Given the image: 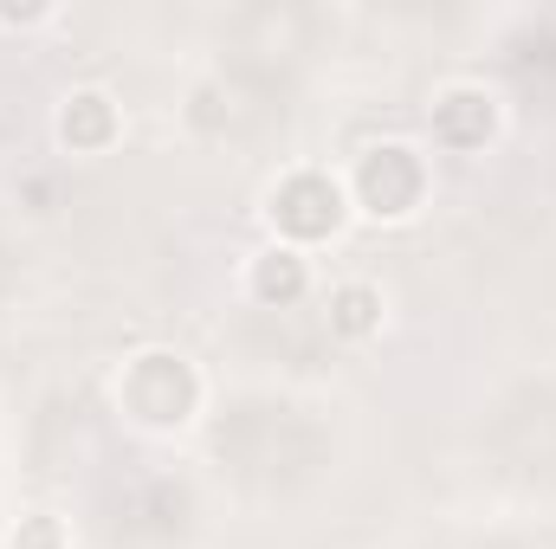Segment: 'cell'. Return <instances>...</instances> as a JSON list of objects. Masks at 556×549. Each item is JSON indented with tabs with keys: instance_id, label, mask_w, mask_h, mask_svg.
Here are the masks:
<instances>
[{
	"instance_id": "1",
	"label": "cell",
	"mask_w": 556,
	"mask_h": 549,
	"mask_svg": "<svg viewBox=\"0 0 556 549\" xmlns=\"http://www.w3.org/2000/svg\"><path fill=\"white\" fill-rule=\"evenodd\" d=\"M117 401L124 413L149 433H175L201 413V375L181 349H137L117 375Z\"/></svg>"
},
{
	"instance_id": "2",
	"label": "cell",
	"mask_w": 556,
	"mask_h": 549,
	"mask_svg": "<svg viewBox=\"0 0 556 549\" xmlns=\"http://www.w3.org/2000/svg\"><path fill=\"white\" fill-rule=\"evenodd\" d=\"M427 188H433V175H427V155L415 142H369L356 155L350 181H343L350 214H369V220H389V227L415 220L427 207Z\"/></svg>"
},
{
	"instance_id": "3",
	"label": "cell",
	"mask_w": 556,
	"mask_h": 549,
	"mask_svg": "<svg viewBox=\"0 0 556 549\" xmlns=\"http://www.w3.org/2000/svg\"><path fill=\"white\" fill-rule=\"evenodd\" d=\"M266 220H273L278 246L311 253V246H324V240L343 233L350 194H343V181L324 175V168H291V175H278L273 194H266Z\"/></svg>"
},
{
	"instance_id": "4",
	"label": "cell",
	"mask_w": 556,
	"mask_h": 549,
	"mask_svg": "<svg viewBox=\"0 0 556 549\" xmlns=\"http://www.w3.org/2000/svg\"><path fill=\"white\" fill-rule=\"evenodd\" d=\"M52 137H59V149H72V155H104L111 142L124 137V111H117V98L98 91V85L65 91V98H59V117H52Z\"/></svg>"
},
{
	"instance_id": "5",
	"label": "cell",
	"mask_w": 556,
	"mask_h": 549,
	"mask_svg": "<svg viewBox=\"0 0 556 549\" xmlns=\"http://www.w3.org/2000/svg\"><path fill=\"white\" fill-rule=\"evenodd\" d=\"M492 130H498V98H492V91H479V85H453V91L433 98V142H440V149L472 155V149L492 142Z\"/></svg>"
},
{
	"instance_id": "6",
	"label": "cell",
	"mask_w": 556,
	"mask_h": 549,
	"mask_svg": "<svg viewBox=\"0 0 556 549\" xmlns=\"http://www.w3.org/2000/svg\"><path fill=\"white\" fill-rule=\"evenodd\" d=\"M247 291L260 297V304H304V291H311V253H298V246H266V253H253V266H247Z\"/></svg>"
},
{
	"instance_id": "7",
	"label": "cell",
	"mask_w": 556,
	"mask_h": 549,
	"mask_svg": "<svg viewBox=\"0 0 556 549\" xmlns=\"http://www.w3.org/2000/svg\"><path fill=\"white\" fill-rule=\"evenodd\" d=\"M324 310H330V336H337V343H376V336H382V323H389L382 291H376V284H363V278L337 284Z\"/></svg>"
},
{
	"instance_id": "8",
	"label": "cell",
	"mask_w": 556,
	"mask_h": 549,
	"mask_svg": "<svg viewBox=\"0 0 556 549\" xmlns=\"http://www.w3.org/2000/svg\"><path fill=\"white\" fill-rule=\"evenodd\" d=\"M7 549H65V524L52 511H26L13 531H7Z\"/></svg>"
},
{
	"instance_id": "9",
	"label": "cell",
	"mask_w": 556,
	"mask_h": 549,
	"mask_svg": "<svg viewBox=\"0 0 556 549\" xmlns=\"http://www.w3.org/2000/svg\"><path fill=\"white\" fill-rule=\"evenodd\" d=\"M52 20V7H0V26H39Z\"/></svg>"
}]
</instances>
